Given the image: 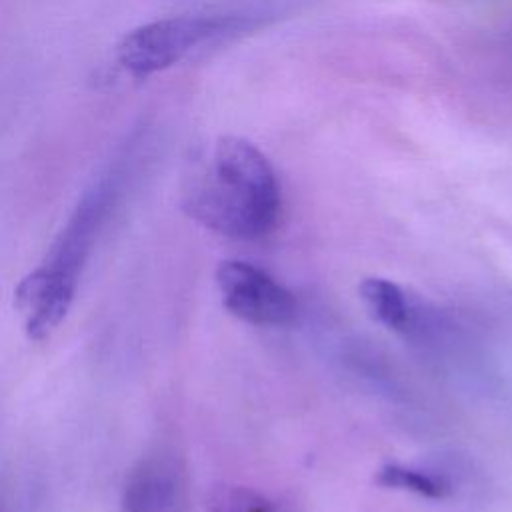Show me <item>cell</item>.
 <instances>
[{"instance_id":"6da1fadb","label":"cell","mask_w":512,"mask_h":512,"mask_svg":"<svg viewBox=\"0 0 512 512\" xmlns=\"http://www.w3.org/2000/svg\"><path fill=\"white\" fill-rule=\"evenodd\" d=\"M142 136L144 130L138 128L126 138L108 168L78 200L44 262L16 286L14 306L30 340L48 338L68 314L84 262L134 170Z\"/></svg>"},{"instance_id":"52a82bcc","label":"cell","mask_w":512,"mask_h":512,"mask_svg":"<svg viewBox=\"0 0 512 512\" xmlns=\"http://www.w3.org/2000/svg\"><path fill=\"white\" fill-rule=\"evenodd\" d=\"M374 482L382 488L408 490L418 496H426V498H434V500L444 498L450 492V484L444 478L434 476L424 470H418V468L404 466V464H384L376 472Z\"/></svg>"},{"instance_id":"7a4b0ae2","label":"cell","mask_w":512,"mask_h":512,"mask_svg":"<svg viewBox=\"0 0 512 512\" xmlns=\"http://www.w3.org/2000/svg\"><path fill=\"white\" fill-rule=\"evenodd\" d=\"M280 204L274 166L260 148L238 136H222L214 142L182 200L192 220L236 240L270 234L278 222Z\"/></svg>"},{"instance_id":"5b68a950","label":"cell","mask_w":512,"mask_h":512,"mask_svg":"<svg viewBox=\"0 0 512 512\" xmlns=\"http://www.w3.org/2000/svg\"><path fill=\"white\" fill-rule=\"evenodd\" d=\"M180 482V466L172 456H148L130 470L120 508L122 512H170L178 502Z\"/></svg>"},{"instance_id":"277c9868","label":"cell","mask_w":512,"mask_h":512,"mask_svg":"<svg viewBox=\"0 0 512 512\" xmlns=\"http://www.w3.org/2000/svg\"><path fill=\"white\" fill-rule=\"evenodd\" d=\"M224 308L254 326H284L296 316L292 292L262 268L244 260H224L216 270Z\"/></svg>"},{"instance_id":"8992f818","label":"cell","mask_w":512,"mask_h":512,"mask_svg":"<svg viewBox=\"0 0 512 512\" xmlns=\"http://www.w3.org/2000/svg\"><path fill=\"white\" fill-rule=\"evenodd\" d=\"M358 292L380 324L390 330H404L408 326V302L398 284L388 278L368 276L360 282Z\"/></svg>"},{"instance_id":"3957f363","label":"cell","mask_w":512,"mask_h":512,"mask_svg":"<svg viewBox=\"0 0 512 512\" xmlns=\"http://www.w3.org/2000/svg\"><path fill=\"white\" fill-rule=\"evenodd\" d=\"M242 24L234 14L168 16L130 30L116 48L120 66L136 80L150 78L182 62L194 50L230 34Z\"/></svg>"},{"instance_id":"ba28073f","label":"cell","mask_w":512,"mask_h":512,"mask_svg":"<svg viewBox=\"0 0 512 512\" xmlns=\"http://www.w3.org/2000/svg\"><path fill=\"white\" fill-rule=\"evenodd\" d=\"M206 512H278L258 490L238 484H216L206 496Z\"/></svg>"}]
</instances>
